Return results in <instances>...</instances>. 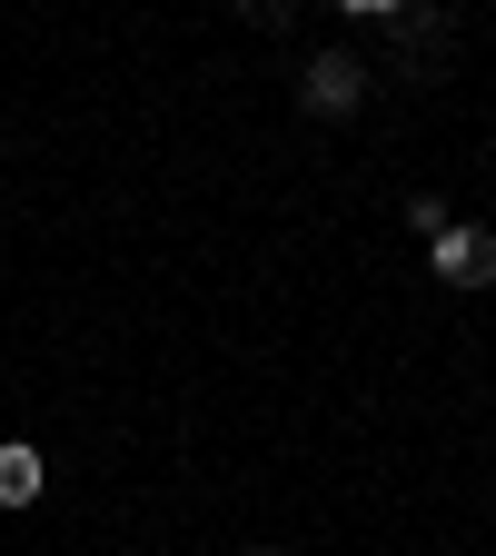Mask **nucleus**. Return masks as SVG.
Wrapping results in <instances>:
<instances>
[{"label": "nucleus", "mask_w": 496, "mask_h": 556, "mask_svg": "<svg viewBox=\"0 0 496 556\" xmlns=\"http://www.w3.org/2000/svg\"><path fill=\"white\" fill-rule=\"evenodd\" d=\"M428 268L447 278V289H496V229H476V219H447V229L428 239Z\"/></svg>", "instance_id": "obj_1"}, {"label": "nucleus", "mask_w": 496, "mask_h": 556, "mask_svg": "<svg viewBox=\"0 0 496 556\" xmlns=\"http://www.w3.org/2000/svg\"><path fill=\"white\" fill-rule=\"evenodd\" d=\"M298 100H308L318 119H347V110L368 100V60H358V50H318V60L298 70Z\"/></svg>", "instance_id": "obj_2"}, {"label": "nucleus", "mask_w": 496, "mask_h": 556, "mask_svg": "<svg viewBox=\"0 0 496 556\" xmlns=\"http://www.w3.org/2000/svg\"><path fill=\"white\" fill-rule=\"evenodd\" d=\"M40 486H50V467H40V447H21V438H11V447H0V507H30V497H40Z\"/></svg>", "instance_id": "obj_3"}, {"label": "nucleus", "mask_w": 496, "mask_h": 556, "mask_svg": "<svg viewBox=\"0 0 496 556\" xmlns=\"http://www.w3.org/2000/svg\"><path fill=\"white\" fill-rule=\"evenodd\" d=\"M407 229H417V239H437V229H447V199H437V189H417V199H407Z\"/></svg>", "instance_id": "obj_4"}, {"label": "nucleus", "mask_w": 496, "mask_h": 556, "mask_svg": "<svg viewBox=\"0 0 496 556\" xmlns=\"http://www.w3.org/2000/svg\"><path fill=\"white\" fill-rule=\"evenodd\" d=\"M239 11H249L258 30H289V0H239Z\"/></svg>", "instance_id": "obj_5"}, {"label": "nucleus", "mask_w": 496, "mask_h": 556, "mask_svg": "<svg viewBox=\"0 0 496 556\" xmlns=\"http://www.w3.org/2000/svg\"><path fill=\"white\" fill-rule=\"evenodd\" d=\"M338 11H358V21H387V11H407V0H338Z\"/></svg>", "instance_id": "obj_6"}, {"label": "nucleus", "mask_w": 496, "mask_h": 556, "mask_svg": "<svg viewBox=\"0 0 496 556\" xmlns=\"http://www.w3.org/2000/svg\"><path fill=\"white\" fill-rule=\"evenodd\" d=\"M249 556H278V546H249Z\"/></svg>", "instance_id": "obj_7"}]
</instances>
